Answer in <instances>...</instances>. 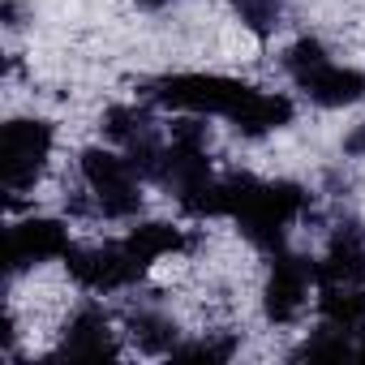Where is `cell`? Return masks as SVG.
<instances>
[{"label": "cell", "mask_w": 365, "mask_h": 365, "mask_svg": "<svg viewBox=\"0 0 365 365\" xmlns=\"http://www.w3.org/2000/svg\"><path fill=\"white\" fill-rule=\"evenodd\" d=\"M352 356H361V361H365V335H356V348H352Z\"/></svg>", "instance_id": "44dd1931"}, {"label": "cell", "mask_w": 365, "mask_h": 365, "mask_svg": "<svg viewBox=\"0 0 365 365\" xmlns=\"http://www.w3.org/2000/svg\"><path fill=\"white\" fill-rule=\"evenodd\" d=\"M73 176L86 185L99 224H133L146 207V180L129 163V155L112 142H91L73 159Z\"/></svg>", "instance_id": "3957f363"}, {"label": "cell", "mask_w": 365, "mask_h": 365, "mask_svg": "<svg viewBox=\"0 0 365 365\" xmlns=\"http://www.w3.org/2000/svg\"><path fill=\"white\" fill-rule=\"evenodd\" d=\"M155 129H159V120H155L150 99L146 103H108L103 116H99V133L112 146H129V142H138V138H146Z\"/></svg>", "instance_id": "9a60e30c"}, {"label": "cell", "mask_w": 365, "mask_h": 365, "mask_svg": "<svg viewBox=\"0 0 365 365\" xmlns=\"http://www.w3.org/2000/svg\"><path fill=\"white\" fill-rule=\"evenodd\" d=\"M339 146H344V155H348V159H365V120H361V125H352V129L344 133V142H339Z\"/></svg>", "instance_id": "d6986e66"}, {"label": "cell", "mask_w": 365, "mask_h": 365, "mask_svg": "<svg viewBox=\"0 0 365 365\" xmlns=\"http://www.w3.org/2000/svg\"><path fill=\"white\" fill-rule=\"evenodd\" d=\"M56 146H61V129L48 116L26 112L0 125V190H5L9 207L35 202V194L48 190L56 172Z\"/></svg>", "instance_id": "6da1fadb"}, {"label": "cell", "mask_w": 365, "mask_h": 365, "mask_svg": "<svg viewBox=\"0 0 365 365\" xmlns=\"http://www.w3.org/2000/svg\"><path fill=\"white\" fill-rule=\"evenodd\" d=\"M292 116H297V103H292L288 91H262V86H258L254 99L228 120V129H232L237 138H245V142H262V138L288 129Z\"/></svg>", "instance_id": "4fadbf2b"}, {"label": "cell", "mask_w": 365, "mask_h": 365, "mask_svg": "<svg viewBox=\"0 0 365 365\" xmlns=\"http://www.w3.org/2000/svg\"><path fill=\"white\" fill-rule=\"evenodd\" d=\"M318 262V284H365V228L356 220H339L327 228Z\"/></svg>", "instance_id": "7c38bea8"}, {"label": "cell", "mask_w": 365, "mask_h": 365, "mask_svg": "<svg viewBox=\"0 0 365 365\" xmlns=\"http://www.w3.org/2000/svg\"><path fill=\"white\" fill-rule=\"evenodd\" d=\"M65 267V279L69 288L86 292V297H120V292H133L150 271L125 250V241H78L69 250V258L61 262Z\"/></svg>", "instance_id": "8992f818"}, {"label": "cell", "mask_w": 365, "mask_h": 365, "mask_svg": "<svg viewBox=\"0 0 365 365\" xmlns=\"http://www.w3.org/2000/svg\"><path fill=\"white\" fill-rule=\"evenodd\" d=\"M254 82L237 78V73H220V69H194V73H168L155 78L146 86V99L155 108L168 112H194V116H211V120H232L250 99H254Z\"/></svg>", "instance_id": "277c9868"}, {"label": "cell", "mask_w": 365, "mask_h": 365, "mask_svg": "<svg viewBox=\"0 0 365 365\" xmlns=\"http://www.w3.org/2000/svg\"><path fill=\"white\" fill-rule=\"evenodd\" d=\"M125 250L146 267V271H155V267H163V262H172V258H185V254H194V232L180 224V220H133L129 228H125Z\"/></svg>", "instance_id": "8fae6325"}, {"label": "cell", "mask_w": 365, "mask_h": 365, "mask_svg": "<svg viewBox=\"0 0 365 365\" xmlns=\"http://www.w3.org/2000/svg\"><path fill=\"white\" fill-rule=\"evenodd\" d=\"M292 86L301 91L305 103H314L322 112H344V108L365 103V69L344 65L335 56H327L322 65H314L309 73H301Z\"/></svg>", "instance_id": "9c48e42d"}, {"label": "cell", "mask_w": 365, "mask_h": 365, "mask_svg": "<svg viewBox=\"0 0 365 365\" xmlns=\"http://www.w3.org/2000/svg\"><path fill=\"white\" fill-rule=\"evenodd\" d=\"M133 5H138V9H168L172 0H133Z\"/></svg>", "instance_id": "ffe728a7"}, {"label": "cell", "mask_w": 365, "mask_h": 365, "mask_svg": "<svg viewBox=\"0 0 365 365\" xmlns=\"http://www.w3.org/2000/svg\"><path fill=\"white\" fill-rule=\"evenodd\" d=\"M120 339L129 352L138 356H172L180 348V322L172 309H163L159 301H142L129 305L120 318Z\"/></svg>", "instance_id": "30bf717a"}, {"label": "cell", "mask_w": 365, "mask_h": 365, "mask_svg": "<svg viewBox=\"0 0 365 365\" xmlns=\"http://www.w3.org/2000/svg\"><path fill=\"white\" fill-rule=\"evenodd\" d=\"M125 339H120V322L95 301L86 305H69V314L56 327V348L52 356H69V361H116L125 356Z\"/></svg>", "instance_id": "ba28073f"}, {"label": "cell", "mask_w": 365, "mask_h": 365, "mask_svg": "<svg viewBox=\"0 0 365 365\" xmlns=\"http://www.w3.org/2000/svg\"><path fill=\"white\" fill-rule=\"evenodd\" d=\"M73 220L65 211H31L5 232V279H26L43 267H56L78 245Z\"/></svg>", "instance_id": "5b68a950"}, {"label": "cell", "mask_w": 365, "mask_h": 365, "mask_svg": "<svg viewBox=\"0 0 365 365\" xmlns=\"http://www.w3.org/2000/svg\"><path fill=\"white\" fill-rule=\"evenodd\" d=\"M228 14L241 35H250L254 43H271L284 31L288 0H228Z\"/></svg>", "instance_id": "2e32d148"}, {"label": "cell", "mask_w": 365, "mask_h": 365, "mask_svg": "<svg viewBox=\"0 0 365 365\" xmlns=\"http://www.w3.org/2000/svg\"><path fill=\"white\" fill-rule=\"evenodd\" d=\"M318 322L344 331V335H365V284H318L314 297Z\"/></svg>", "instance_id": "5bb4252c"}, {"label": "cell", "mask_w": 365, "mask_h": 365, "mask_svg": "<svg viewBox=\"0 0 365 365\" xmlns=\"http://www.w3.org/2000/svg\"><path fill=\"white\" fill-rule=\"evenodd\" d=\"M314 211V194L301 185V180H271V176H262L258 185H254V194L245 198V207L237 211V237L250 245V250H258V254H284L288 250V241H292V232L297 228H305V215Z\"/></svg>", "instance_id": "7a4b0ae2"}, {"label": "cell", "mask_w": 365, "mask_h": 365, "mask_svg": "<svg viewBox=\"0 0 365 365\" xmlns=\"http://www.w3.org/2000/svg\"><path fill=\"white\" fill-rule=\"evenodd\" d=\"M237 352H241V331L207 327V331H194V339H180V348L168 361H207V365H220V361H232Z\"/></svg>", "instance_id": "e0dca14e"}, {"label": "cell", "mask_w": 365, "mask_h": 365, "mask_svg": "<svg viewBox=\"0 0 365 365\" xmlns=\"http://www.w3.org/2000/svg\"><path fill=\"white\" fill-rule=\"evenodd\" d=\"M0 22H5L9 35L26 31V5H22V0H5V5H0Z\"/></svg>", "instance_id": "ac0fdd59"}, {"label": "cell", "mask_w": 365, "mask_h": 365, "mask_svg": "<svg viewBox=\"0 0 365 365\" xmlns=\"http://www.w3.org/2000/svg\"><path fill=\"white\" fill-rule=\"evenodd\" d=\"M318 297V262L314 254H271V267L262 275V288H258V309H262V322L275 327V331H288L297 327L309 305Z\"/></svg>", "instance_id": "52a82bcc"}]
</instances>
